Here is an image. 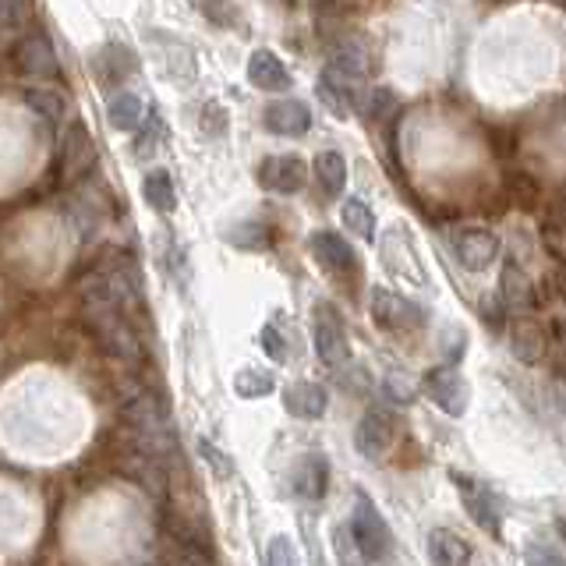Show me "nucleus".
Instances as JSON below:
<instances>
[{"label": "nucleus", "mask_w": 566, "mask_h": 566, "mask_svg": "<svg viewBox=\"0 0 566 566\" xmlns=\"http://www.w3.org/2000/svg\"><path fill=\"white\" fill-rule=\"evenodd\" d=\"M96 159H99V149H96L93 132H88L82 120H75L61 142V181L67 185L85 181V177L93 174Z\"/></svg>", "instance_id": "4"}, {"label": "nucleus", "mask_w": 566, "mask_h": 566, "mask_svg": "<svg viewBox=\"0 0 566 566\" xmlns=\"http://www.w3.org/2000/svg\"><path fill=\"white\" fill-rule=\"evenodd\" d=\"M559 206H563V212H566V191H559V199H556Z\"/></svg>", "instance_id": "39"}, {"label": "nucleus", "mask_w": 566, "mask_h": 566, "mask_svg": "<svg viewBox=\"0 0 566 566\" xmlns=\"http://www.w3.org/2000/svg\"><path fill=\"white\" fill-rule=\"evenodd\" d=\"M308 181V167L301 156H265L259 164V185L276 195H297Z\"/></svg>", "instance_id": "11"}, {"label": "nucleus", "mask_w": 566, "mask_h": 566, "mask_svg": "<svg viewBox=\"0 0 566 566\" xmlns=\"http://www.w3.org/2000/svg\"><path fill=\"white\" fill-rule=\"evenodd\" d=\"M421 389L432 397L436 407H442L450 418H460L468 411V382L464 376L453 368V365H439L432 371H424V379H421Z\"/></svg>", "instance_id": "8"}, {"label": "nucleus", "mask_w": 566, "mask_h": 566, "mask_svg": "<svg viewBox=\"0 0 566 566\" xmlns=\"http://www.w3.org/2000/svg\"><path fill=\"white\" fill-rule=\"evenodd\" d=\"M106 117L117 132H138L142 120H146V103L138 99V93H117L106 106Z\"/></svg>", "instance_id": "22"}, {"label": "nucleus", "mask_w": 566, "mask_h": 566, "mask_svg": "<svg viewBox=\"0 0 566 566\" xmlns=\"http://www.w3.org/2000/svg\"><path fill=\"white\" fill-rule=\"evenodd\" d=\"M371 318H376V326L386 329V333H407L421 326V308L415 301H407L394 291L386 287H371Z\"/></svg>", "instance_id": "10"}, {"label": "nucleus", "mask_w": 566, "mask_h": 566, "mask_svg": "<svg viewBox=\"0 0 566 566\" xmlns=\"http://www.w3.org/2000/svg\"><path fill=\"white\" fill-rule=\"evenodd\" d=\"M389 442H394V415L382 407H368L354 429V450L368 460H379L389 450Z\"/></svg>", "instance_id": "14"}, {"label": "nucleus", "mask_w": 566, "mask_h": 566, "mask_svg": "<svg viewBox=\"0 0 566 566\" xmlns=\"http://www.w3.org/2000/svg\"><path fill=\"white\" fill-rule=\"evenodd\" d=\"M500 294H503L500 305H503L506 312H513V315H524V312H531V308L538 305V283L531 280V276L521 270V262H513V259L503 265Z\"/></svg>", "instance_id": "16"}, {"label": "nucleus", "mask_w": 566, "mask_h": 566, "mask_svg": "<svg viewBox=\"0 0 566 566\" xmlns=\"http://www.w3.org/2000/svg\"><path fill=\"white\" fill-rule=\"evenodd\" d=\"M259 344L265 350V358H273L276 365L291 361V347H287V336H283V329L276 323H265L262 333H259Z\"/></svg>", "instance_id": "31"}, {"label": "nucleus", "mask_w": 566, "mask_h": 566, "mask_svg": "<svg viewBox=\"0 0 566 566\" xmlns=\"http://www.w3.org/2000/svg\"><path fill=\"white\" fill-rule=\"evenodd\" d=\"M195 447H199V457L209 464V471L220 478V482H227V478H234V457L230 453H223L217 442L212 439H206V436H199L195 439Z\"/></svg>", "instance_id": "30"}, {"label": "nucleus", "mask_w": 566, "mask_h": 566, "mask_svg": "<svg viewBox=\"0 0 566 566\" xmlns=\"http://www.w3.org/2000/svg\"><path fill=\"white\" fill-rule=\"evenodd\" d=\"M25 103H29L32 111L40 114L43 120H50V124L64 120V114H67L64 96H61V93H53V88H29V93H25Z\"/></svg>", "instance_id": "29"}, {"label": "nucleus", "mask_w": 566, "mask_h": 566, "mask_svg": "<svg viewBox=\"0 0 566 566\" xmlns=\"http://www.w3.org/2000/svg\"><path fill=\"white\" fill-rule=\"evenodd\" d=\"M485 132H489V142H492V153L500 159L517 153V135H513L506 124H492V128H485Z\"/></svg>", "instance_id": "34"}, {"label": "nucleus", "mask_w": 566, "mask_h": 566, "mask_svg": "<svg viewBox=\"0 0 566 566\" xmlns=\"http://www.w3.org/2000/svg\"><path fill=\"white\" fill-rule=\"evenodd\" d=\"M453 252H457V259H460V265H464V270L482 273V270H489V265L495 262V255H500V238H495L492 230H485V227L457 230Z\"/></svg>", "instance_id": "12"}, {"label": "nucleus", "mask_w": 566, "mask_h": 566, "mask_svg": "<svg viewBox=\"0 0 566 566\" xmlns=\"http://www.w3.org/2000/svg\"><path fill=\"white\" fill-rule=\"evenodd\" d=\"M429 563L432 566H468L471 563V548H468V542L460 538V535H453V531H447V527H436V531H429Z\"/></svg>", "instance_id": "21"}, {"label": "nucleus", "mask_w": 566, "mask_h": 566, "mask_svg": "<svg viewBox=\"0 0 566 566\" xmlns=\"http://www.w3.org/2000/svg\"><path fill=\"white\" fill-rule=\"evenodd\" d=\"M291 489L301 503H318L329 489V460L323 453H305L291 471Z\"/></svg>", "instance_id": "15"}, {"label": "nucleus", "mask_w": 566, "mask_h": 566, "mask_svg": "<svg viewBox=\"0 0 566 566\" xmlns=\"http://www.w3.org/2000/svg\"><path fill=\"white\" fill-rule=\"evenodd\" d=\"M265 566H297V548L287 535H273L265 542Z\"/></svg>", "instance_id": "32"}, {"label": "nucleus", "mask_w": 566, "mask_h": 566, "mask_svg": "<svg viewBox=\"0 0 566 566\" xmlns=\"http://www.w3.org/2000/svg\"><path fill=\"white\" fill-rule=\"evenodd\" d=\"M132 432L138 439L142 450H149L153 457H167L177 450V429L174 418L167 411V403H159L156 397H138L128 411Z\"/></svg>", "instance_id": "2"}, {"label": "nucleus", "mask_w": 566, "mask_h": 566, "mask_svg": "<svg viewBox=\"0 0 566 566\" xmlns=\"http://www.w3.org/2000/svg\"><path fill=\"white\" fill-rule=\"evenodd\" d=\"M312 336H315V354L318 361L329 365V368H340L350 358V344H347V333L336 308L329 305H318L315 308V323H312Z\"/></svg>", "instance_id": "6"}, {"label": "nucleus", "mask_w": 566, "mask_h": 566, "mask_svg": "<svg viewBox=\"0 0 566 566\" xmlns=\"http://www.w3.org/2000/svg\"><path fill=\"white\" fill-rule=\"evenodd\" d=\"M29 14V0H0V29H18Z\"/></svg>", "instance_id": "36"}, {"label": "nucleus", "mask_w": 566, "mask_h": 566, "mask_svg": "<svg viewBox=\"0 0 566 566\" xmlns=\"http://www.w3.org/2000/svg\"><path fill=\"white\" fill-rule=\"evenodd\" d=\"M248 82L265 88V93H280V88H291V71L273 50H255L248 57Z\"/></svg>", "instance_id": "20"}, {"label": "nucleus", "mask_w": 566, "mask_h": 566, "mask_svg": "<svg viewBox=\"0 0 566 566\" xmlns=\"http://www.w3.org/2000/svg\"><path fill=\"white\" fill-rule=\"evenodd\" d=\"M527 566H566V559L556 553V548L531 542V545H527Z\"/></svg>", "instance_id": "38"}, {"label": "nucleus", "mask_w": 566, "mask_h": 566, "mask_svg": "<svg viewBox=\"0 0 566 566\" xmlns=\"http://www.w3.org/2000/svg\"><path fill=\"white\" fill-rule=\"evenodd\" d=\"M93 75L103 88H117L135 75V53L120 43H106L93 53Z\"/></svg>", "instance_id": "18"}, {"label": "nucleus", "mask_w": 566, "mask_h": 566, "mask_svg": "<svg viewBox=\"0 0 566 566\" xmlns=\"http://www.w3.org/2000/svg\"><path fill=\"white\" fill-rule=\"evenodd\" d=\"M283 407H287L294 418L318 421L329 407V394H326V386H318L312 379H297L287 386V394H283Z\"/></svg>", "instance_id": "19"}, {"label": "nucleus", "mask_w": 566, "mask_h": 566, "mask_svg": "<svg viewBox=\"0 0 566 566\" xmlns=\"http://www.w3.org/2000/svg\"><path fill=\"white\" fill-rule=\"evenodd\" d=\"M347 531L354 545H358V553L365 563H379L389 545H394V535H389V524L379 513V506L371 503L368 492H358L354 495V510H350V521H347Z\"/></svg>", "instance_id": "3"}, {"label": "nucleus", "mask_w": 566, "mask_h": 566, "mask_svg": "<svg viewBox=\"0 0 566 566\" xmlns=\"http://www.w3.org/2000/svg\"><path fill=\"white\" fill-rule=\"evenodd\" d=\"M506 344H510V354L521 365H538V361L548 358V329L531 312L510 318V323H506Z\"/></svg>", "instance_id": "7"}, {"label": "nucleus", "mask_w": 566, "mask_h": 566, "mask_svg": "<svg viewBox=\"0 0 566 566\" xmlns=\"http://www.w3.org/2000/svg\"><path fill=\"white\" fill-rule=\"evenodd\" d=\"M382 389H386V397L397 400V403H411L415 400V386H411V379H407V376H386Z\"/></svg>", "instance_id": "37"}, {"label": "nucleus", "mask_w": 566, "mask_h": 566, "mask_svg": "<svg viewBox=\"0 0 566 566\" xmlns=\"http://www.w3.org/2000/svg\"><path fill=\"white\" fill-rule=\"evenodd\" d=\"M506 199L521 209H538V202H542L538 177H531L527 170H510L506 174Z\"/></svg>", "instance_id": "25"}, {"label": "nucleus", "mask_w": 566, "mask_h": 566, "mask_svg": "<svg viewBox=\"0 0 566 566\" xmlns=\"http://www.w3.org/2000/svg\"><path fill=\"white\" fill-rule=\"evenodd\" d=\"M333 545H336V556H340V563H344V566H365V559H361V553H358V545H354L347 524L336 527Z\"/></svg>", "instance_id": "33"}, {"label": "nucleus", "mask_w": 566, "mask_h": 566, "mask_svg": "<svg viewBox=\"0 0 566 566\" xmlns=\"http://www.w3.org/2000/svg\"><path fill=\"white\" fill-rule=\"evenodd\" d=\"M142 195L156 212H174L177 209V191H174V177L167 170H149L146 181H142Z\"/></svg>", "instance_id": "24"}, {"label": "nucleus", "mask_w": 566, "mask_h": 566, "mask_svg": "<svg viewBox=\"0 0 566 566\" xmlns=\"http://www.w3.org/2000/svg\"><path fill=\"white\" fill-rule=\"evenodd\" d=\"M548 358H553V368L566 379V323H556L553 333H548Z\"/></svg>", "instance_id": "35"}, {"label": "nucleus", "mask_w": 566, "mask_h": 566, "mask_svg": "<svg viewBox=\"0 0 566 566\" xmlns=\"http://www.w3.org/2000/svg\"><path fill=\"white\" fill-rule=\"evenodd\" d=\"M227 241L241 248V252H262V248L270 244V230H265V223H255V220L234 223L227 230Z\"/></svg>", "instance_id": "28"}, {"label": "nucleus", "mask_w": 566, "mask_h": 566, "mask_svg": "<svg viewBox=\"0 0 566 566\" xmlns=\"http://www.w3.org/2000/svg\"><path fill=\"white\" fill-rule=\"evenodd\" d=\"M273 389H276V379H273V371H265V368H241L234 376V394L241 400H262V397H270Z\"/></svg>", "instance_id": "26"}, {"label": "nucleus", "mask_w": 566, "mask_h": 566, "mask_svg": "<svg viewBox=\"0 0 566 566\" xmlns=\"http://www.w3.org/2000/svg\"><path fill=\"white\" fill-rule=\"evenodd\" d=\"M14 67L29 78H57V50H53L46 32H25L14 46Z\"/></svg>", "instance_id": "9"}, {"label": "nucleus", "mask_w": 566, "mask_h": 566, "mask_svg": "<svg viewBox=\"0 0 566 566\" xmlns=\"http://www.w3.org/2000/svg\"><path fill=\"white\" fill-rule=\"evenodd\" d=\"M340 217H344V227L350 230V234H358L361 241L376 238V212H371V206L365 199H347L340 206Z\"/></svg>", "instance_id": "27"}, {"label": "nucleus", "mask_w": 566, "mask_h": 566, "mask_svg": "<svg viewBox=\"0 0 566 566\" xmlns=\"http://www.w3.org/2000/svg\"><path fill=\"white\" fill-rule=\"evenodd\" d=\"M82 318L85 329L96 336V344L117 361H138L142 358V340L138 329L128 318V308L114 297V291L106 287V280L99 270H93L82 280Z\"/></svg>", "instance_id": "1"}, {"label": "nucleus", "mask_w": 566, "mask_h": 566, "mask_svg": "<svg viewBox=\"0 0 566 566\" xmlns=\"http://www.w3.org/2000/svg\"><path fill=\"white\" fill-rule=\"evenodd\" d=\"M262 120H265V128H270L273 135L301 138L312 128V111L301 99H273L262 111Z\"/></svg>", "instance_id": "17"}, {"label": "nucleus", "mask_w": 566, "mask_h": 566, "mask_svg": "<svg viewBox=\"0 0 566 566\" xmlns=\"http://www.w3.org/2000/svg\"><path fill=\"white\" fill-rule=\"evenodd\" d=\"M315 177H318V185H323V191L329 195V199H336L347 185V159L336 149L318 153L315 156Z\"/></svg>", "instance_id": "23"}, {"label": "nucleus", "mask_w": 566, "mask_h": 566, "mask_svg": "<svg viewBox=\"0 0 566 566\" xmlns=\"http://www.w3.org/2000/svg\"><path fill=\"white\" fill-rule=\"evenodd\" d=\"M308 248L326 273H333V276L358 273V255H354V248L336 234V230H315V234L308 238Z\"/></svg>", "instance_id": "13"}, {"label": "nucleus", "mask_w": 566, "mask_h": 566, "mask_svg": "<svg viewBox=\"0 0 566 566\" xmlns=\"http://www.w3.org/2000/svg\"><path fill=\"white\" fill-rule=\"evenodd\" d=\"M283 4H287V8H294V0H283Z\"/></svg>", "instance_id": "40"}, {"label": "nucleus", "mask_w": 566, "mask_h": 566, "mask_svg": "<svg viewBox=\"0 0 566 566\" xmlns=\"http://www.w3.org/2000/svg\"><path fill=\"white\" fill-rule=\"evenodd\" d=\"M450 482L460 489V500H464L468 517L478 527H485L489 535H500V527H503V500L500 495H495L489 485L474 482V478H464V474H450Z\"/></svg>", "instance_id": "5"}]
</instances>
